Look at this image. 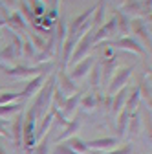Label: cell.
<instances>
[{
	"instance_id": "cell-15",
	"label": "cell",
	"mask_w": 152,
	"mask_h": 154,
	"mask_svg": "<svg viewBox=\"0 0 152 154\" xmlns=\"http://www.w3.org/2000/svg\"><path fill=\"white\" fill-rule=\"evenodd\" d=\"M126 95H128V88H121L119 92H116L110 97V114L114 118H117V114L125 108V103H126Z\"/></svg>"
},
{
	"instance_id": "cell-16",
	"label": "cell",
	"mask_w": 152,
	"mask_h": 154,
	"mask_svg": "<svg viewBox=\"0 0 152 154\" xmlns=\"http://www.w3.org/2000/svg\"><path fill=\"white\" fill-rule=\"evenodd\" d=\"M101 66V85H108V81L112 79V75L116 73V70L119 68V63L116 57H112V59H103V63L99 64Z\"/></svg>"
},
{
	"instance_id": "cell-38",
	"label": "cell",
	"mask_w": 152,
	"mask_h": 154,
	"mask_svg": "<svg viewBox=\"0 0 152 154\" xmlns=\"http://www.w3.org/2000/svg\"><path fill=\"white\" fill-rule=\"evenodd\" d=\"M50 154H77V152H73V150H71L66 143H57Z\"/></svg>"
},
{
	"instance_id": "cell-30",
	"label": "cell",
	"mask_w": 152,
	"mask_h": 154,
	"mask_svg": "<svg viewBox=\"0 0 152 154\" xmlns=\"http://www.w3.org/2000/svg\"><path fill=\"white\" fill-rule=\"evenodd\" d=\"M79 106H83V110H84V112H92V110H96V106H97V97H96L93 94H86V95H83V97H81Z\"/></svg>"
},
{
	"instance_id": "cell-3",
	"label": "cell",
	"mask_w": 152,
	"mask_h": 154,
	"mask_svg": "<svg viewBox=\"0 0 152 154\" xmlns=\"http://www.w3.org/2000/svg\"><path fill=\"white\" fill-rule=\"evenodd\" d=\"M35 130H37V118H35L33 108L29 106L24 112V121H22V147L28 152H31L35 149V145H37Z\"/></svg>"
},
{
	"instance_id": "cell-40",
	"label": "cell",
	"mask_w": 152,
	"mask_h": 154,
	"mask_svg": "<svg viewBox=\"0 0 152 154\" xmlns=\"http://www.w3.org/2000/svg\"><path fill=\"white\" fill-rule=\"evenodd\" d=\"M2 4H4L8 9H11V11L17 9V0H2Z\"/></svg>"
},
{
	"instance_id": "cell-28",
	"label": "cell",
	"mask_w": 152,
	"mask_h": 154,
	"mask_svg": "<svg viewBox=\"0 0 152 154\" xmlns=\"http://www.w3.org/2000/svg\"><path fill=\"white\" fill-rule=\"evenodd\" d=\"M64 143H66L73 152H77V154H92V152L88 150V147H86V141L81 140V138H77V136H73V138L66 140Z\"/></svg>"
},
{
	"instance_id": "cell-12",
	"label": "cell",
	"mask_w": 152,
	"mask_h": 154,
	"mask_svg": "<svg viewBox=\"0 0 152 154\" xmlns=\"http://www.w3.org/2000/svg\"><path fill=\"white\" fill-rule=\"evenodd\" d=\"M119 145V140L116 136H110V138H97V140H90L86 141L88 150H96V152H108L112 149H116Z\"/></svg>"
},
{
	"instance_id": "cell-39",
	"label": "cell",
	"mask_w": 152,
	"mask_h": 154,
	"mask_svg": "<svg viewBox=\"0 0 152 154\" xmlns=\"http://www.w3.org/2000/svg\"><path fill=\"white\" fill-rule=\"evenodd\" d=\"M0 136H2V138H11V134H9V130H8L4 119H0Z\"/></svg>"
},
{
	"instance_id": "cell-4",
	"label": "cell",
	"mask_w": 152,
	"mask_h": 154,
	"mask_svg": "<svg viewBox=\"0 0 152 154\" xmlns=\"http://www.w3.org/2000/svg\"><path fill=\"white\" fill-rule=\"evenodd\" d=\"M22 57V38L18 37L17 33L11 37V42L0 50V64H9V66H15L17 61Z\"/></svg>"
},
{
	"instance_id": "cell-10",
	"label": "cell",
	"mask_w": 152,
	"mask_h": 154,
	"mask_svg": "<svg viewBox=\"0 0 152 154\" xmlns=\"http://www.w3.org/2000/svg\"><path fill=\"white\" fill-rule=\"evenodd\" d=\"M55 73V88L59 90L64 97H70V95H73L75 94V83L68 77V73H66V66H61L57 72H53Z\"/></svg>"
},
{
	"instance_id": "cell-34",
	"label": "cell",
	"mask_w": 152,
	"mask_h": 154,
	"mask_svg": "<svg viewBox=\"0 0 152 154\" xmlns=\"http://www.w3.org/2000/svg\"><path fill=\"white\" fill-rule=\"evenodd\" d=\"M18 13H20V17L24 18L26 24H35V17H33V13H31L26 0H20V9H18Z\"/></svg>"
},
{
	"instance_id": "cell-23",
	"label": "cell",
	"mask_w": 152,
	"mask_h": 154,
	"mask_svg": "<svg viewBox=\"0 0 152 154\" xmlns=\"http://www.w3.org/2000/svg\"><path fill=\"white\" fill-rule=\"evenodd\" d=\"M105 9H106V0H97V4L93 6V15H92V28L93 29H97L103 24Z\"/></svg>"
},
{
	"instance_id": "cell-27",
	"label": "cell",
	"mask_w": 152,
	"mask_h": 154,
	"mask_svg": "<svg viewBox=\"0 0 152 154\" xmlns=\"http://www.w3.org/2000/svg\"><path fill=\"white\" fill-rule=\"evenodd\" d=\"M141 132V116L138 112L130 114V119H128V128H126V134L130 138H136L138 134Z\"/></svg>"
},
{
	"instance_id": "cell-36",
	"label": "cell",
	"mask_w": 152,
	"mask_h": 154,
	"mask_svg": "<svg viewBox=\"0 0 152 154\" xmlns=\"http://www.w3.org/2000/svg\"><path fill=\"white\" fill-rule=\"evenodd\" d=\"M13 101H20V94L18 92H2L0 94V105H9Z\"/></svg>"
},
{
	"instance_id": "cell-14",
	"label": "cell",
	"mask_w": 152,
	"mask_h": 154,
	"mask_svg": "<svg viewBox=\"0 0 152 154\" xmlns=\"http://www.w3.org/2000/svg\"><path fill=\"white\" fill-rule=\"evenodd\" d=\"M81 97H83V95H81L79 92H75L73 95H70V97H66V101H64L62 108L59 110V112L62 114V118H64L66 121H71V119H73V116H75V110L79 108Z\"/></svg>"
},
{
	"instance_id": "cell-33",
	"label": "cell",
	"mask_w": 152,
	"mask_h": 154,
	"mask_svg": "<svg viewBox=\"0 0 152 154\" xmlns=\"http://www.w3.org/2000/svg\"><path fill=\"white\" fill-rule=\"evenodd\" d=\"M50 143H51V140H50V132L46 134V136H42L41 140H39V143L35 145V154H50Z\"/></svg>"
},
{
	"instance_id": "cell-31",
	"label": "cell",
	"mask_w": 152,
	"mask_h": 154,
	"mask_svg": "<svg viewBox=\"0 0 152 154\" xmlns=\"http://www.w3.org/2000/svg\"><path fill=\"white\" fill-rule=\"evenodd\" d=\"M37 55V50L33 48L29 38H22V57L20 59H26V61H33Z\"/></svg>"
},
{
	"instance_id": "cell-35",
	"label": "cell",
	"mask_w": 152,
	"mask_h": 154,
	"mask_svg": "<svg viewBox=\"0 0 152 154\" xmlns=\"http://www.w3.org/2000/svg\"><path fill=\"white\" fill-rule=\"evenodd\" d=\"M29 41H31L33 48L39 50V51H42L46 48V38L42 35H39V33H29Z\"/></svg>"
},
{
	"instance_id": "cell-18",
	"label": "cell",
	"mask_w": 152,
	"mask_h": 154,
	"mask_svg": "<svg viewBox=\"0 0 152 154\" xmlns=\"http://www.w3.org/2000/svg\"><path fill=\"white\" fill-rule=\"evenodd\" d=\"M81 125H83V119L81 118H73L64 128H62V132L59 134V136L55 138V143H64L66 140H70V138H73L75 134L79 132V128H81Z\"/></svg>"
},
{
	"instance_id": "cell-19",
	"label": "cell",
	"mask_w": 152,
	"mask_h": 154,
	"mask_svg": "<svg viewBox=\"0 0 152 154\" xmlns=\"http://www.w3.org/2000/svg\"><path fill=\"white\" fill-rule=\"evenodd\" d=\"M2 26H8V28H11L13 31H24L28 24L24 22V18L20 17V13L15 9V11H11L9 17H6L4 20H0V28H2Z\"/></svg>"
},
{
	"instance_id": "cell-24",
	"label": "cell",
	"mask_w": 152,
	"mask_h": 154,
	"mask_svg": "<svg viewBox=\"0 0 152 154\" xmlns=\"http://www.w3.org/2000/svg\"><path fill=\"white\" fill-rule=\"evenodd\" d=\"M139 101H141V95H139L138 88H134V90H128V95H126V103H125V110H126L128 114H134V112H138Z\"/></svg>"
},
{
	"instance_id": "cell-22",
	"label": "cell",
	"mask_w": 152,
	"mask_h": 154,
	"mask_svg": "<svg viewBox=\"0 0 152 154\" xmlns=\"http://www.w3.org/2000/svg\"><path fill=\"white\" fill-rule=\"evenodd\" d=\"M22 121H24V110L17 114V119L13 121V143L17 149H22Z\"/></svg>"
},
{
	"instance_id": "cell-26",
	"label": "cell",
	"mask_w": 152,
	"mask_h": 154,
	"mask_svg": "<svg viewBox=\"0 0 152 154\" xmlns=\"http://www.w3.org/2000/svg\"><path fill=\"white\" fill-rule=\"evenodd\" d=\"M128 119H130V114L123 108L119 114H117V140L121 141L125 138V134H126V128H128Z\"/></svg>"
},
{
	"instance_id": "cell-21",
	"label": "cell",
	"mask_w": 152,
	"mask_h": 154,
	"mask_svg": "<svg viewBox=\"0 0 152 154\" xmlns=\"http://www.w3.org/2000/svg\"><path fill=\"white\" fill-rule=\"evenodd\" d=\"M114 18H116V33H119V37H130V17H126L123 11H116Z\"/></svg>"
},
{
	"instance_id": "cell-6",
	"label": "cell",
	"mask_w": 152,
	"mask_h": 154,
	"mask_svg": "<svg viewBox=\"0 0 152 154\" xmlns=\"http://www.w3.org/2000/svg\"><path fill=\"white\" fill-rule=\"evenodd\" d=\"M92 48H93V28H92L90 31H86V33L79 38V42H77V46H75V50H73V53H71V59H70V63H68L66 68L77 64L79 61L84 59V57H88L90 51H92Z\"/></svg>"
},
{
	"instance_id": "cell-8",
	"label": "cell",
	"mask_w": 152,
	"mask_h": 154,
	"mask_svg": "<svg viewBox=\"0 0 152 154\" xmlns=\"http://www.w3.org/2000/svg\"><path fill=\"white\" fill-rule=\"evenodd\" d=\"M97 63V59L93 57L92 53L88 55V57H84L83 61H79L77 64H73V66H70L68 70H66V73H68V77L75 83V81H81V79H84V77L88 75V72L92 70V66Z\"/></svg>"
},
{
	"instance_id": "cell-45",
	"label": "cell",
	"mask_w": 152,
	"mask_h": 154,
	"mask_svg": "<svg viewBox=\"0 0 152 154\" xmlns=\"http://www.w3.org/2000/svg\"><path fill=\"white\" fill-rule=\"evenodd\" d=\"M0 92H2V86H0Z\"/></svg>"
},
{
	"instance_id": "cell-20",
	"label": "cell",
	"mask_w": 152,
	"mask_h": 154,
	"mask_svg": "<svg viewBox=\"0 0 152 154\" xmlns=\"http://www.w3.org/2000/svg\"><path fill=\"white\" fill-rule=\"evenodd\" d=\"M92 15H93V8H88V9H84L81 15H77L73 18V20L70 22V26H66V31H71V33H77L86 22H90V18H92Z\"/></svg>"
},
{
	"instance_id": "cell-1",
	"label": "cell",
	"mask_w": 152,
	"mask_h": 154,
	"mask_svg": "<svg viewBox=\"0 0 152 154\" xmlns=\"http://www.w3.org/2000/svg\"><path fill=\"white\" fill-rule=\"evenodd\" d=\"M53 90H55V73L51 72L48 75L46 83L42 85V88L39 90V94L35 95V103H33V112L37 119H42L44 116L50 112L51 103H53Z\"/></svg>"
},
{
	"instance_id": "cell-2",
	"label": "cell",
	"mask_w": 152,
	"mask_h": 154,
	"mask_svg": "<svg viewBox=\"0 0 152 154\" xmlns=\"http://www.w3.org/2000/svg\"><path fill=\"white\" fill-rule=\"evenodd\" d=\"M53 70V63H44V64H35V66H28V64H15V66H8L4 68V73L11 79L17 81H29L37 75H50Z\"/></svg>"
},
{
	"instance_id": "cell-32",
	"label": "cell",
	"mask_w": 152,
	"mask_h": 154,
	"mask_svg": "<svg viewBox=\"0 0 152 154\" xmlns=\"http://www.w3.org/2000/svg\"><path fill=\"white\" fill-rule=\"evenodd\" d=\"M88 73H90V86L92 88H99L101 86V66H99V63L93 64Z\"/></svg>"
},
{
	"instance_id": "cell-17",
	"label": "cell",
	"mask_w": 152,
	"mask_h": 154,
	"mask_svg": "<svg viewBox=\"0 0 152 154\" xmlns=\"http://www.w3.org/2000/svg\"><path fill=\"white\" fill-rule=\"evenodd\" d=\"M121 11L128 17V15H132V17H136V18H139L141 15H145V13H148L150 15V9H147L139 0H125L123 2V6H121Z\"/></svg>"
},
{
	"instance_id": "cell-5",
	"label": "cell",
	"mask_w": 152,
	"mask_h": 154,
	"mask_svg": "<svg viewBox=\"0 0 152 154\" xmlns=\"http://www.w3.org/2000/svg\"><path fill=\"white\" fill-rule=\"evenodd\" d=\"M101 46H110V48H117V50H125V51H130V53H136V55H147V50L139 44V41H136L134 37H117L114 41H106L105 44H99L96 48H101Z\"/></svg>"
},
{
	"instance_id": "cell-9",
	"label": "cell",
	"mask_w": 152,
	"mask_h": 154,
	"mask_svg": "<svg viewBox=\"0 0 152 154\" xmlns=\"http://www.w3.org/2000/svg\"><path fill=\"white\" fill-rule=\"evenodd\" d=\"M130 33H134V38L138 41L139 38V44L147 50L150 48V28L147 26L145 18H130Z\"/></svg>"
},
{
	"instance_id": "cell-37",
	"label": "cell",
	"mask_w": 152,
	"mask_h": 154,
	"mask_svg": "<svg viewBox=\"0 0 152 154\" xmlns=\"http://www.w3.org/2000/svg\"><path fill=\"white\" fill-rule=\"evenodd\" d=\"M103 154H134V149H132L130 143H126L123 147H116V149H112L108 152H103Z\"/></svg>"
},
{
	"instance_id": "cell-13",
	"label": "cell",
	"mask_w": 152,
	"mask_h": 154,
	"mask_svg": "<svg viewBox=\"0 0 152 154\" xmlns=\"http://www.w3.org/2000/svg\"><path fill=\"white\" fill-rule=\"evenodd\" d=\"M46 79H48V75H37V77H33V79H29L28 81V85L24 86V90L22 92H18L20 94V101L22 99H29V97H35L37 94H39V90L42 88V85L46 83Z\"/></svg>"
},
{
	"instance_id": "cell-11",
	"label": "cell",
	"mask_w": 152,
	"mask_h": 154,
	"mask_svg": "<svg viewBox=\"0 0 152 154\" xmlns=\"http://www.w3.org/2000/svg\"><path fill=\"white\" fill-rule=\"evenodd\" d=\"M116 35V18H110L108 22L101 24L97 29H93V48L101 44L103 41H112V37Z\"/></svg>"
},
{
	"instance_id": "cell-42",
	"label": "cell",
	"mask_w": 152,
	"mask_h": 154,
	"mask_svg": "<svg viewBox=\"0 0 152 154\" xmlns=\"http://www.w3.org/2000/svg\"><path fill=\"white\" fill-rule=\"evenodd\" d=\"M0 154H8V152H6V149L2 147V143H0Z\"/></svg>"
},
{
	"instance_id": "cell-44",
	"label": "cell",
	"mask_w": 152,
	"mask_h": 154,
	"mask_svg": "<svg viewBox=\"0 0 152 154\" xmlns=\"http://www.w3.org/2000/svg\"><path fill=\"white\" fill-rule=\"evenodd\" d=\"M39 2H42V4H44V2H46V0H39Z\"/></svg>"
},
{
	"instance_id": "cell-29",
	"label": "cell",
	"mask_w": 152,
	"mask_h": 154,
	"mask_svg": "<svg viewBox=\"0 0 152 154\" xmlns=\"http://www.w3.org/2000/svg\"><path fill=\"white\" fill-rule=\"evenodd\" d=\"M136 88H138V92H139V95H141V99L147 101L148 110H150V97H152V95H150V73L143 77V81H141L139 86H136Z\"/></svg>"
},
{
	"instance_id": "cell-41",
	"label": "cell",
	"mask_w": 152,
	"mask_h": 154,
	"mask_svg": "<svg viewBox=\"0 0 152 154\" xmlns=\"http://www.w3.org/2000/svg\"><path fill=\"white\" fill-rule=\"evenodd\" d=\"M112 2L116 4V6H123V2H125V0H112Z\"/></svg>"
},
{
	"instance_id": "cell-43",
	"label": "cell",
	"mask_w": 152,
	"mask_h": 154,
	"mask_svg": "<svg viewBox=\"0 0 152 154\" xmlns=\"http://www.w3.org/2000/svg\"><path fill=\"white\" fill-rule=\"evenodd\" d=\"M4 68H6V66H4V64H0V70H4Z\"/></svg>"
},
{
	"instance_id": "cell-25",
	"label": "cell",
	"mask_w": 152,
	"mask_h": 154,
	"mask_svg": "<svg viewBox=\"0 0 152 154\" xmlns=\"http://www.w3.org/2000/svg\"><path fill=\"white\" fill-rule=\"evenodd\" d=\"M24 106V101H18V103H9V105H0V119H9L13 114H18Z\"/></svg>"
},
{
	"instance_id": "cell-7",
	"label": "cell",
	"mask_w": 152,
	"mask_h": 154,
	"mask_svg": "<svg viewBox=\"0 0 152 154\" xmlns=\"http://www.w3.org/2000/svg\"><path fill=\"white\" fill-rule=\"evenodd\" d=\"M132 72H134V66H125V68H117L116 70V73H114L112 79L108 81V95L110 97L128 85L130 77H132Z\"/></svg>"
}]
</instances>
